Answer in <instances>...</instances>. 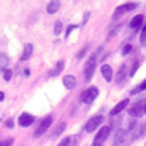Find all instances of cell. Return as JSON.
I'll return each instance as SVG.
<instances>
[{"label": "cell", "instance_id": "f546056e", "mask_svg": "<svg viewBox=\"0 0 146 146\" xmlns=\"http://www.w3.org/2000/svg\"><path fill=\"white\" fill-rule=\"evenodd\" d=\"M13 124H15L13 120H7V121H6V126H7L9 129H13Z\"/></svg>", "mask_w": 146, "mask_h": 146}, {"label": "cell", "instance_id": "ffe728a7", "mask_svg": "<svg viewBox=\"0 0 146 146\" xmlns=\"http://www.w3.org/2000/svg\"><path fill=\"white\" fill-rule=\"evenodd\" d=\"M142 91H146V80H143L139 86L136 88V89H133L131 91V94H137V92H142Z\"/></svg>", "mask_w": 146, "mask_h": 146}, {"label": "cell", "instance_id": "e0dca14e", "mask_svg": "<svg viewBox=\"0 0 146 146\" xmlns=\"http://www.w3.org/2000/svg\"><path fill=\"white\" fill-rule=\"evenodd\" d=\"M63 67H64V62H62V60H60V62L57 63V66H56L53 70L48 72V75H50V76H56V75H58V73L63 72Z\"/></svg>", "mask_w": 146, "mask_h": 146}, {"label": "cell", "instance_id": "9a60e30c", "mask_svg": "<svg viewBox=\"0 0 146 146\" xmlns=\"http://www.w3.org/2000/svg\"><path fill=\"white\" fill-rule=\"evenodd\" d=\"M32 51H34V45L32 44H27L25 48H23V53H22V60H28L31 57Z\"/></svg>", "mask_w": 146, "mask_h": 146}, {"label": "cell", "instance_id": "7402d4cb", "mask_svg": "<svg viewBox=\"0 0 146 146\" xmlns=\"http://www.w3.org/2000/svg\"><path fill=\"white\" fill-rule=\"evenodd\" d=\"M62 31H63V23H62V22H56V27H54V34H56V35H58Z\"/></svg>", "mask_w": 146, "mask_h": 146}, {"label": "cell", "instance_id": "ba28073f", "mask_svg": "<svg viewBox=\"0 0 146 146\" xmlns=\"http://www.w3.org/2000/svg\"><path fill=\"white\" fill-rule=\"evenodd\" d=\"M137 6H139V3H126V5H121V6H118V7L115 9L114 18H117V16L121 15V13H124V12H130V10H133V9H136Z\"/></svg>", "mask_w": 146, "mask_h": 146}, {"label": "cell", "instance_id": "6da1fadb", "mask_svg": "<svg viewBox=\"0 0 146 146\" xmlns=\"http://www.w3.org/2000/svg\"><path fill=\"white\" fill-rule=\"evenodd\" d=\"M95 67H96V54H92L86 64L83 67V76H85V80H91V78L94 76V72H95Z\"/></svg>", "mask_w": 146, "mask_h": 146}, {"label": "cell", "instance_id": "f1b7e54d", "mask_svg": "<svg viewBox=\"0 0 146 146\" xmlns=\"http://www.w3.org/2000/svg\"><path fill=\"white\" fill-rule=\"evenodd\" d=\"M76 28H78V25H70V27L66 29V36H69V35H70V32H72L73 29H76Z\"/></svg>", "mask_w": 146, "mask_h": 146}, {"label": "cell", "instance_id": "4316f807", "mask_svg": "<svg viewBox=\"0 0 146 146\" xmlns=\"http://www.w3.org/2000/svg\"><path fill=\"white\" fill-rule=\"evenodd\" d=\"M3 79H5V80H10V79H12V70H9V69L5 70V73H3Z\"/></svg>", "mask_w": 146, "mask_h": 146}, {"label": "cell", "instance_id": "8fae6325", "mask_svg": "<svg viewBox=\"0 0 146 146\" xmlns=\"http://www.w3.org/2000/svg\"><path fill=\"white\" fill-rule=\"evenodd\" d=\"M63 85L67 89H73V88H75V85H76V78L73 75H66L63 78Z\"/></svg>", "mask_w": 146, "mask_h": 146}, {"label": "cell", "instance_id": "484cf974", "mask_svg": "<svg viewBox=\"0 0 146 146\" xmlns=\"http://www.w3.org/2000/svg\"><path fill=\"white\" fill-rule=\"evenodd\" d=\"M58 146H72V139H70V137L63 139L62 142H60V145H58Z\"/></svg>", "mask_w": 146, "mask_h": 146}, {"label": "cell", "instance_id": "4fadbf2b", "mask_svg": "<svg viewBox=\"0 0 146 146\" xmlns=\"http://www.w3.org/2000/svg\"><path fill=\"white\" fill-rule=\"evenodd\" d=\"M58 7H60V3L57 2V0H51V2L47 5V13H50V15H54L56 12L58 10Z\"/></svg>", "mask_w": 146, "mask_h": 146}, {"label": "cell", "instance_id": "d4e9b609", "mask_svg": "<svg viewBox=\"0 0 146 146\" xmlns=\"http://www.w3.org/2000/svg\"><path fill=\"white\" fill-rule=\"evenodd\" d=\"M13 145V139H6V140H0V146H12Z\"/></svg>", "mask_w": 146, "mask_h": 146}, {"label": "cell", "instance_id": "d6986e66", "mask_svg": "<svg viewBox=\"0 0 146 146\" xmlns=\"http://www.w3.org/2000/svg\"><path fill=\"white\" fill-rule=\"evenodd\" d=\"M9 62H10V60H9L7 54L0 53V69H2V70H6V67H7Z\"/></svg>", "mask_w": 146, "mask_h": 146}, {"label": "cell", "instance_id": "4dcf8cb0", "mask_svg": "<svg viewBox=\"0 0 146 146\" xmlns=\"http://www.w3.org/2000/svg\"><path fill=\"white\" fill-rule=\"evenodd\" d=\"M146 36V23L143 25V29H142V38H145Z\"/></svg>", "mask_w": 146, "mask_h": 146}, {"label": "cell", "instance_id": "cb8c5ba5", "mask_svg": "<svg viewBox=\"0 0 146 146\" xmlns=\"http://www.w3.org/2000/svg\"><path fill=\"white\" fill-rule=\"evenodd\" d=\"M130 51H131V45H130V44H127V45H124V47H123V50H121V54H123V56H127Z\"/></svg>", "mask_w": 146, "mask_h": 146}, {"label": "cell", "instance_id": "603a6c76", "mask_svg": "<svg viewBox=\"0 0 146 146\" xmlns=\"http://www.w3.org/2000/svg\"><path fill=\"white\" fill-rule=\"evenodd\" d=\"M88 50H89V45H86V47H83V50H80V51L78 53L76 58H79V60H80V58H82V57H83L85 54H86V51H88Z\"/></svg>", "mask_w": 146, "mask_h": 146}, {"label": "cell", "instance_id": "7a4b0ae2", "mask_svg": "<svg viewBox=\"0 0 146 146\" xmlns=\"http://www.w3.org/2000/svg\"><path fill=\"white\" fill-rule=\"evenodd\" d=\"M96 96H98V88H96V86H91V88H88L86 91L82 94L80 100L85 104H92L96 100Z\"/></svg>", "mask_w": 146, "mask_h": 146}, {"label": "cell", "instance_id": "ac0fdd59", "mask_svg": "<svg viewBox=\"0 0 146 146\" xmlns=\"http://www.w3.org/2000/svg\"><path fill=\"white\" fill-rule=\"evenodd\" d=\"M124 130L123 129H118L117 130V133H115V137H114V145H121L123 143V140H124Z\"/></svg>", "mask_w": 146, "mask_h": 146}, {"label": "cell", "instance_id": "5bb4252c", "mask_svg": "<svg viewBox=\"0 0 146 146\" xmlns=\"http://www.w3.org/2000/svg\"><path fill=\"white\" fill-rule=\"evenodd\" d=\"M142 23H143V15H136L135 18L130 21V28L136 29V28H139L142 25Z\"/></svg>", "mask_w": 146, "mask_h": 146}, {"label": "cell", "instance_id": "277c9868", "mask_svg": "<svg viewBox=\"0 0 146 146\" xmlns=\"http://www.w3.org/2000/svg\"><path fill=\"white\" fill-rule=\"evenodd\" d=\"M110 135V127L108 126H104L102 129H100V131L96 133V136L94 137V146H102L104 142L107 140Z\"/></svg>", "mask_w": 146, "mask_h": 146}, {"label": "cell", "instance_id": "30bf717a", "mask_svg": "<svg viewBox=\"0 0 146 146\" xmlns=\"http://www.w3.org/2000/svg\"><path fill=\"white\" fill-rule=\"evenodd\" d=\"M101 73H102V76H104V79H105L107 82H111V79H113V69H111V66L102 64Z\"/></svg>", "mask_w": 146, "mask_h": 146}, {"label": "cell", "instance_id": "3957f363", "mask_svg": "<svg viewBox=\"0 0 146 146\" xmlns=\"http://www.w3.org/2000/svg\"><path fill=\"white\" fill-rule=\"evenodd\" d=\"M51 123H53V117L51 115H47L41 123H40V126H38V129L35 130V133H34V137H40V136H42L44 133L50 129V126H51Z\"/></svg>", "mask_w": 146, "mask_h": 146}, {"label": "cell", "instance_id": "52a82bcc", "mask_svg": "<svg viewBox=\"0 0 146 146\" xmlns=\"http://www.w3.org/2000/svg\"><path fill=\"white\" fill-rule=\"evenodd\" d=\"M142 114H143V104L142 102H136L129 108V115H131V117H142Z\"/></svg>", "mask_w": 146, "mask_h": 146}, {"label": "cell", "instance_id": "8992f818", "mask_svg": "<svg viewBox=\"0 0 146 146\" xmlns=\"http://www.w3.org/2000/svg\"><path fill=\"white\" fill-rule=\"evenodd\" d=\"M34 121H35V117H34V115H31V114H28V113H23V114L19 115L18 123H19L21 127H28V126H31V124L34 123Z\"/></svg>", "mask_w": 146, "mask_h": 146}, {"label": "cell", "instance_id": "d6a6232c", "mask_svg": "<svg viewBox=\"0 0 146 146\" xmlns=\"http://www.w3.org/2000/svg\"><path fill=\"white\" fill-rule=\"evenodd\" d=\"M143 113H145V114H146V102H145V104H143Z\"/></svg>", "mask_w": 146, "mask_h": 146}, {"label": "cell", "instance_id": "9c48e42d", "mask_svg": "<svg viewBox=\"0 0 146 146\" xmlns=\"http://www.w3.org/2000/svg\"><path fill=\"white\" fill-rule=\"evenodd\" d=\"M127 105H129V100H123V101H120V102H118L113 110H111V111H110V115H113V117H114V115L120 114V113L123 111V110H124Z\"/></svg>", "mask_w": 146, "mask_h": 146}, {"label": "cell", "instance_id": "5b68a950", "mask_svg": "<svg viewBox=\"0 0 146 146\" xmlns=\"http://www.w3.org/2000/svg\"><path fill=\"white\" fill-rule=\"evenodd\" d=\"M102 123H104V117L102 115H95V117H92L86 123V127H85V129H86L88 133H92L95 129H98Z\"/></svg>", "mask_w": 146, "mask_h": 146}, {"label": "cell", "instance_id": "44dd1931", "mask_svg": "<svg viewBox=\"0 0 146 146\" xmlns=\"http://www.w3.org/2000/svg\"><path fill=\"white\" fill-rule=\"evenodd\" d=\"M64 129H66V123H62L60 126H57V130L53 133L54 136H58V135H62V133L64 131Z\"/></svg>", "mask_w": 146, "mask_h": 146}, {"label": "cell", "instance_id": "7c38bea8", "mask_svg": "<svg viewBox=\"0 0 146 146\" xmlns=\"http://www.w3.org/2000/svg\"><path fill=\"white\" fill-rule=\"evenodd\" d=\"M129 67H127V64H123L120 67V70L117 72V82L118 83H121L124 79H126V76H127V73H129V70H127Z\"/></svg>", "mask_w": 146, "mask_h": 146}, {"label": "cell", "instance_id": "1f68e13d", "mask_svg": "<svg viewBox=\"0 0 146 146\" xmlns=\"http://www.w3.org/2000/svg\"><path fill=\"white\" fill-rule=\"evenodd\" d=\"M3 100H5V94L0 92V101H3Z\"/></svg>", "mask_w": 146, "mask_h": 146}, {"label": "cell", "instance_id": "2e32d148", "mask_svg": "<svg viewBox=\"0 0 146 146\" xmlns=\"http://www.w3.org/2000/svg\"><path fill=\"white\" fill-rule=\"evenodd\" d=\"M145 131H146V123H143V124H140V126L136 127V131H135V135H133V139L136 140V139L142 137L145 135Z\"/></svg>", "mask_w": 146, "mask_h": 146}, {"label": "cell", "instance_id": "83f0119b", "mask_svg": "<svg viewBox=\"0 0 146 146\" xmlns=\"http://www.w3.org/2000/svg\"><path fill=\"white\" fill-rule=\"evenodd\" d=\"M137 67H139V60H136L135 64H133V67H131V70H130V76H135V73H136Z\"/></svg>", "mask_w": 146, "mask_h": 146}]
</instances>
